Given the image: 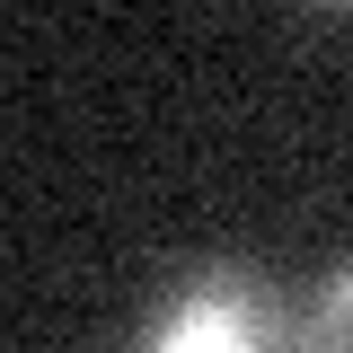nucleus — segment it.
Here are the masks:
<instances>
[{"mask_svg": "<svg viewBox=\"0 0 353 353\" xmlns=\"http://www.w3.org/2000/svg\"><path fill=\"white\" fill-rule=\"evenodd\" d=\"M309 9H336V18H353V0H309Z\"/></svg>", "mask_w": 353, "mask_h": 353, "instance_id": "obj_3", "label": "nucleus"}, {"mask_svg": "<svg viewBox=\"0 0 353 353\" xmlns=\"http://www.w3.org/2000/svg\"><path fill=\"white\" fill-rule=\"evenodd\" d=\"M309 336L327 353H353V265H336L327 283H318V309H309Z\"/></svg>", "mask_w": 353, "mask_h": 353, "instance_id": "obj_2", "label": "nucleus"}, {"mask_svg": "<svg viewBox=\"0 0 353 353\" xmlns=\"http://www.w3.org/2000/svg\"><path fill=\"white\" fill-rule=\"evenodd\" d=\"M150 336H159V345H274L283 318H274V292H265L256 274H212V283H194Z\"/></svg>", "mask_w": 353, "mask_h": 353, "instance_id": "obj_1", "label": "nucleus"}]
</instances>
